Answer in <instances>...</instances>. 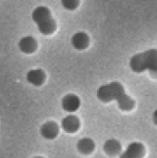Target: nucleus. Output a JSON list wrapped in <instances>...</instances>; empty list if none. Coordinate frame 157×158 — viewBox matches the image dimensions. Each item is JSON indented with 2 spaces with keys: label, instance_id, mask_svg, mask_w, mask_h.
Segmentation results:
<instances>
[{
  "label": "nucleus",
  "instance_id": "obj_1",
  "mask_svg": "<svg viewBox=\"0 0 157 158\" xmlns=\"http://www.w3.org/2000/svg\"><path fill=\"white\" fill-rule=\"evenodd\" d=\"M126 93L122 84L118 81H113L100 86L97 90L96 96L99 101L103 103H109L113 100L118 101Z\"/></svg>",
  "mask_w": 157,
  "mask_h": 158
},
{
  "label": "nucleus",
  "instance_id": "obj_2",
  "mask_svg": "<svg viewBox=\"0 0 157 158\" xmlns=\"http://www.w3.org/2000/svg\"><path fill=\"white\" fill-rule=\"evenodd\" d=\"M145 68L153 78H157V49H149L143 52Z\"/></svg>",
  "mask_w": 157,
  "mask_h": 158
},
{
  "label": "nucleus",
  "instance_id": "obj_3",
  "mask_svg": "<svg viewBox=\"0 0 157 158\" xmlns=\"http://www.w3.org/2000/svg\"><path fill=\"white\" fill-rule=\"evenodd\" d=\"M145 155V147L141 143H131L124 151L119 158H143Z\"/></svg>",
  "mask_w": 157,
  "mask_h": 158
},
{
  "label": "nucleus",
  "instance_id": "obj_4",
  "mask_svg": "<svg viewBox=\"0 0 157 158\" xmlns=\"http://www.w3.org/2000/svg\"><path fill=\"white\" fill-rule=\"evenodd\" d=\"M81 106L80 98L73 94H68L65 95L61 100V107L64 111L68 113H74L76 112Z\"/></svg>",
  "mask_w": 157,
  "mask_h": 158
},
{
  "label": "nucleus",
  "instance_id": "obj_5",
  "mask_svg": "<svg viewBox=\"0 0 157 158\" xmlns=\"http://www.w3.org/2000/svg\"><path fill=\"white\" fill-rule=\"evenodd\" d=\"M59 132L58 125L54 121H47L40 128V134L43 139L54 140L57 137Z\"/></svg>",
  "mask_w": 157,
  "mask_h": 158
},
{
  "label": "nucleus",
  "instance_id": "obj_6",
  "mask_svg": "<svg viewBox=\"0 0 157 158\" xmlns=\"http://www.w3.org/2000/svg\"><path fill=\"white\" fill-rule=\"evenodd\" d=\"M18 46L19 49L20 50V52L30 55L32 54L36 51L37 49V41L35 40L34 37L31 36V35H27L22 37L19 43H18Z\"/></svg>",
  "mask_w": 157,
  "mask_h": 158
},
{
  "label": "nucleus",
  "instance_id": "obj_7",
  "mask_svg": "<svg viewBox=\"0 0 157 158\" xmlns=\"http://www.w3.org/2000/svg\"><path fill=\"white\" fill-rule=\"evenodd\" d=\"M80 126V119L74 115H68L61 120V128L67 133H74L78 131Z\"/></svg>",
  "mask_w": 157,
  "mask_h": 158
},
{
  "label": "nucleus",
  "instance_id": "obj_8",
  "mask_svg": "<svg viewBox=\"0 0 157 158\" xmlns=\"http://www.w3.org/2000/svg\"><path fill=\"white\" fill-rule=\"evenodd\" d=\"M52 18L51 11L47 6H39L31 12V19L36 25H39Z\"/></svg>",
  "mask_w": 157,
  "mask_h": 158
},
{
  "label": "nucleus",
  "instance_id": "obj_9",
  "mask_svg": "<svg viewBox=\"0 0 157 158\" xmlns=\"http://www.w3.org/2000/svg\"><path fill=\"white\" fill-rule=\"evenodd\" d=\"M90 38L86 32L78 31L71 37V44L77 50H84L89 46Z\"/></svg>",
  "mask_w": 157,
  "mask_h": 158
},
{
  "label": "nucleus",
  "instance_id": "obj_10",
  "mask_svg": "<svg viewBox=\"0 0 157 158\" xmlns=\"http://www.w3.org/2000/svg\"><path fill=\"white\" fill-rule=\"evenodd\" d=\"M26 80L33 86H41L45 81V73L41 69H31L26 74Z\"/></svg>",
  "mask_w": 157,
  "mask_h": 158
},
{
  "label": "nucleus",
  "instance_id": "obj_11",
  "mask_svg": "<svg viewBox=\"0 0 157 158\" xmlns=\"http://www.w3.org/2000/svg\"><path fill=\"white\" fill-rule=\"evenodd\" d=\"M130 66L132 71L136 73H142L146 70L145 68V61H144V55L143 53H139L134 55L130 61Z\"/></svg>",
  "mask_w": 157,
  "mask_h": 158
},
{
  "label": "nucleus",
  "instance_id": "obj_12",
  "mask_svg": "<svg viewBox=\"0 0 157 158\" xmlns=\"http://www.w3.org/2000/svg\"><path fill=\"white\" fill-rule=\"evenodd\" d=\"M121 144L116 139H109L104 143V151L109 156H116L121 153Z\"/></svg>",
  "mask_w": 157,
  "mask_h": 158
},
{
  "label": "nucleus",
  "instance_id": "obj_13",
  "mask_svg": "<svg viewBox=\"0 0 157 158\" xmlns=\"http://www.w3.org/2000/svg\"><path fill=\"white\" fill-rule=\"evenodd\" d=\"M95 144L91 138H82L77 143V150L81 155H90L93 152Z\"/></svg>",
  "mask_w": 157,
  "mask_h": 158
},
{
  "label": "nucleus",
  "instance_id": "obj_14",
  "mask_svg": "<svg viewBox=\"0 0 157 158\" xmlns=\"http://www.w3.org/2000/svg\"><path fill=\"white\" fill-rule=\"evenodd\" d=\"M37 29H38V31H39L42 34H43V35H50V34H52V33L56 31V20H55L53 18H51V19H49L48 20H46V21H44V22L39 24V25H37Z\"/></svg>",
  "mask_w": 157,
  "mask_h": 158
},
{
  "label": "nucleus",
  "instance_id": "obj_15",
  "mask_svg": "<svg viewBox=\"0 0 157 158\" xmlns=\"http://www.w3.org/2000/svg\"><path fill=\"white\" fill-rule=\"evenodd\" d=\"M117 102H118V106L119 109H121L123 111H130L135 106V101L130 96H129L127 94H125Z\"/></svg>",
  "mask_w": 157,
  "mask_h": 158
},
{
  "label": "nucleus",
  "instance_id": "obj_16",
  "mask_svg": "<svg viewBox=\"0 0 157 158\" xmlns=\"http://www.w3.org/2000/svg\"><path fill=\"white\" fill-rule=\"evenodd\" d=\"M62 6L69 11L75 10L79 5H80V0H60Z\"/></svg>",
  "mask_w": 157,
  "mask_h": 158
},
{
  "label": "nucleus",
  "instance_id": "obj_17",
  "mask_svg": "<svg viewBox=\"0 0 157 158\" xmlns=\"http://www.w3.org/2000/svg\"><path fill=\"white\" fill-rule=\"evenodd\" d=\"M153 121H154V123L157 126V109L154 112V114H153Z\"/></svg>",
  "mask_w": 157,
  "mask_h": 158
},
{
  "label": "nucleus",
  "instance_id": "obj_18",
  "mask_svg": "<svg viewBox=\"0 0 157 158\" xmlns=\"http://www.w3.org/2000/svg\"><path fill=\"white\" fill-rule=\"evenodd\" d=\"M34 158H43V157H39V156H38V157H34Z\"/></svg>",
  "mask_w": 157,
  "mask_h": 158
}]
</instances>
